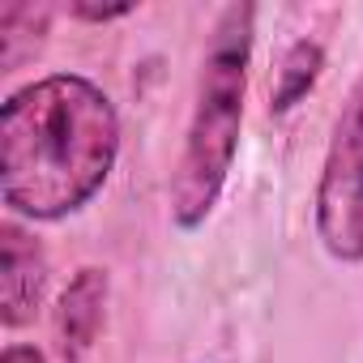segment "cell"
Returning <instances> with one entry per match:
<instances>
[{
	"instance_id": "52a82bcc",
	"label": "cell",
	"mask_w": 363,
	"mask_h": 363,
	"mask_svg": "<svg viewBox=\"0 0 363 363\" xmlns=\"http://www.w3.org/2000/svg\"><path fill=\"white\" fill-rule=\"evenodd\" d=\"M73 13L77 18H86V22H111V18H124V13H133V5H73Z\"/></svg>"
},
{
	"instance_id": "5b68a950",
	"label": "cell",
	"mask_w": 363,
	"mask_h": 363,
	"mask_svg": "<svg viewBox=\"0 0 363 363\" xmlns=\"http://www.w3.org/2000/svg\"><path fill=\"white\" fill-rule=\"evenodd\" d=\"M103 303H107V274L103 269H82L69 291L60 295V312H56V329H60V350L69 363H77L99 329H103Z\"/></svg>"
},
{
	"instance_id": "277c9868",
	"label": "cell",
	"mask_w": 363,
	"mask_h": 363,
	"mask_svg": "<svg viewBox=\"0 0 363 363\" xmlns=\"http://www.w3.org/2000/svg\"><path fill=\"white\" fill-rule=\"evenodd\" d=\"M48 282V261L43 248L13 223L0 227V308L5 325H26L43 299Z\"/></svg>"
},
{
	"instance_id": "3957f363",
	"label": "cell",
	"mask_w": 363,
	"mask_h": 363,
	"mask_svg": "<svg viewBox=\"0 0 363 363\" xmlns=\"http://www.w3.org/2000/svg\"><path fill=\"white\" fill-rule=\"evenodd\" d=\"M316 235L329 257L346 265L363 261V73L333 120L316 184Z\"/></svg>"
},
{
	"instance_id": "7a4b0ae2",
	"label": "cell",
	"mask_w": 363,
	"mask_h": 363,
	"mask_svg": "<svg viewBox=\"0 0 363 363\" xmlns=\"http://www.w3.org/2000/svg\"><path fill=\"white\" fill-rule=\"evenodd\" d=\"M252 5H231L218 26L214 43L201 60L197 82V107L189 120L184 154L171 175V218L179 231H193L210 218L227 171L235 162L240 145V120H244V82H248V52H252Z\"/></svg>"
},
{
	"instance_id": "ba28073f",
	"label": "cell",
	"mask_w": 363,
	"mask_h": 363,
	"mask_svg": "<svg viewBox=\"0 0 363 363\" xmlns=\"http://www.w3.org/2000/svg\"><path fill=\"white\" fill-rule=\"evenodd\" d=\"M0 363H43V354L35 346H9L5 354H0Z\"/></svg>"
},
{
	"instance_id": "6da1fadb",
	"label": "cell",
	"mask_w": 363,
	"mask_h": 363,
	"mask_svg": "<svg viewBox=\"0 0 363 363\" xmlns=\"http://www.w3.org/2000/svg\"><path fill=\"white\" fill-rule=\"evenodd\" d=\"M120 120L111 99L77 73L22 86L0 111V193L35 223L82 210L116 167Z\"/></svg>"
},
{
	"instance_id": "8992f818",
	"label": "cell",
	"mask_w": 363,
	"mask_h": 363,
	"mask_svg": "<svg viewBox=\"0 0 363 363\" xmlns=\"http://www.w3.org/2000/svg\"><path fill=\"white\" fill-rule=\"evenodd\" d=\"M320 60H325V52H320V43H295L291 52H286V60H282V73H278V90H274V111H291L312 86H316V73H320Z\"/></svg>"
}]
</instances>
